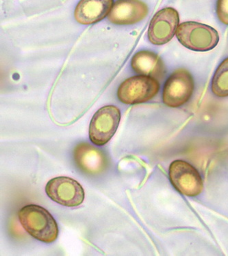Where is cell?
I'll list each match as a JSON object with an SVG mask.
<instances>
[{"label":"cell","mask_w":228,"mask_h":256,"mask_svg":"<svg viewBox=\"0 0 228 256\" xmlns=\"http://www.w3.org/2000/svg\"><path fill=\"white\" fill-rule=\"evenodd\" d=\"M132 68L136 74L161 80L165 74L163 62L157 54L148 51L136 53L131 62Z\"/></svg>","instance_id":"obj_12"},{"label":"cell","mask_w":228,"mask_h":256,"mask_svg":"<svg viewBox=\"0 0 228 256\" xmlns=\"http://www.w3.org/2000/svg\"><path fill=\"white\" fill-rule=\"evenodd\" d=\"M74 156L78 168L87 174H98L107 168L106 155L87 143L80 144L75 148Z\"/></svg>","instance_id":"obj_10"},{"label":"cell","mask_w":228,"mask_h":256,"mask_svg":"<svg viewBox=\"0 0 228 256\" xmlns=\"http://www.w3.org/2000/svg\"><path fill=\"white\" fill-rule=\"evenodd\" d=\"M21 225L28 233L41 242L51 244L57 240L59 230L55 218L44 207L25 206L18 214Z\"/></svg>","instance_id":"obj_1"},{"label":"cell","mask_w":228,"mask_h":256,"mask_svg":"<svg viewBox=\"0 0 228 256\" xmlns=\"http://www.w3.org/2000/svg\"><path fill=\"white\" fill-rule=\"evenodd\" d=\"M113 5V0H81L75 10V18L82 25L98 23L109 14Z\"/></svg>","instance_id":"obj_11"},{"label":"cell","mask_w":228,"mask_h":256,"mask_svg":"<svg viewBox=\"0 0 228 256\" xmlns=\"http://www.w3.org/2000/svg\"><path fill=\"white\" fill-rule=\"evenodd\" d=\"M194 90L195 82L191 74L186 69H177L164 84L162 102L169 108H179L189 102Z\"/></svg>","instance_id":"obj_3"},{"label":"cell","mask_w":228,"mask_h":256,"mask_svg":"<svg viewBox=\"0 0 228 256\" xmlns=\"http://www.w3.org/2000/svg\"><path fill=\"white\" fill-rule=\"evenodd\" d=\"M169 176L172 186L187 197H196L203 190L202 178L197 170L189 162L175 160L170 164Z\"/></svg>","instance_id":"obj_6"},{"label":"cell","mask_w":228,"mask_h":256,"mask_svg":"<svg viewBox=\"0 0 228 256\" xmlns=\"http://www.w3.org/2000/svg\"><path fill=\"white\" fill-rule=\"evenodd\" d=\"M121 120V112L117 106H107L100 108L93 115L89 126V139L93 144H106L117 132Z\"/></svg>","instance_id":"obj_5"},{"label":"cell","mask_w":228,"mask_h":256,"mask_svg":"<svg viewBox=\"0 0 228 256\" xmlns=\"http://www.w3.org/2000/svg\"><path fill=\"white\" fill-rule=\"evenodd\" d=\"M160 90L158 80L139 76L125 80L117 91L119 100L126 104H144L154 98Z\"/></svg>","instance_id":"obj_4"},{"label":"cell","mask_w":228,"mask_h":256,"mask_svg":"<svg viewBox=\"0 0 228 256\" xmlns=\"http://www.w3.org/2000/svg\"><path fill=\"white\" fill-rule=\"evenodd\" d=\"M179 22L178 12L175 9L166 8L158 11L149 25V41L156 46L167 44L176 34Z\"/></svg>","instance_id":"obj_8"},{"label":"cell","mask_w":228,"mask_h":256,"mask_svg":"<svg viewBox=\"0 0 228 256\" xmlns=\"http://www.w3.org/2000/svg\"><path fill=\"white\" fill-rule=\"evenodd\" d=\"M211 89L216 96H228V58L216 69L213 76Z\"/></svg>","instance_id":"obj_13"},{"label":"cell","mask_w":228,"mask_h":256,"mask_svg":"<svg viewBox=\"0 0 228 256\" xmlns=\"http://www.w3.org/2000/svg\"><path fill=\"white\" fill-rule=\"evenodd\" d=\"M175 34L183 46L195 52L210 51L216 48L219 41V36L215 29L197 22L181 24Z\"/></svg>","instance_id":"obj_2"},{"label":"cell","mask_w":228,"mask_h":256,"mask_svg":"<svg viewBox=\"0 0 228 256\" xmlns=\"http://www.w3.org/2000/svg\"><path fill=\"white\" fill-rule=\"evenodd\" d=\"M148 14V7L140 0H118L108 14L111 23L119 26L139 23Z\"/></svg>","instance_id":"obj_9"},{"label":"cell","mask_w":228,"mask_h":256,"mask_svg":"<svg viewBox=\"0 0 228 256\" xmlns=\"http://www.w3.org/2000/svg\"><path fill=\"white\" fill-rule=\"evenodd\" d=\"M46 192L54 202L66 207H76L85 200V190L72 178H54L47 183Z\"/></svg>","instance_id":"obj_7"},{"label":"cell","mask_w":228,"mask_h":256,"mask_svg":"<svg viewBox=\"0 0 228 256\" xmlns=\"http://www.w3.org/2000/svg\"><path fill=\"white\" fill-rule=\"evenodd\" d=\"M216 14L220 22L228 26V0H217Z\"/></svg>","instance_id":"obj_14"}]
</instances>
